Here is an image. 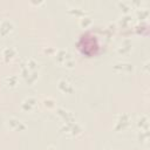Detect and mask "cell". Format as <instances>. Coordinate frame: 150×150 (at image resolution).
<instances>
[{"mask_svg": "<svg viewBox=\"0 0 150 150\" xmlns=\"http://www.w3.org/2000/svg\"><path fill=\"white\" fill-rule=\"evenodd\" d=\"M75 47L82 56L88 59L95 57L100 55L102 52V43L100 36L93 29H87L81 32L76 39Z\"/></svg>", "mask_w": 150, "mask_h": 150, "instance_id": "obj_1", "label": "cell"}]
</instances>
